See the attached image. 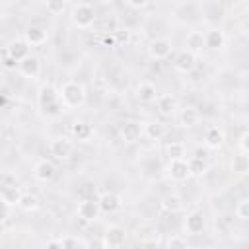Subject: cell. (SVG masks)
Returning a JSON list of instances; mask_svg holds the SVG:
<instances>
[{"mask_svg":"<svg viewBox=\"0 0 249 249\" xmlns=\"http://www.w3.org/2000/svg\"><path fill=\"white\" fill-rule=\"evenodd\" d=\"M173 51V43L167 37H156L148 43V54L154 60H165Z\"/></svg>","mask_w":249,"mask_h":249,"instance_id":"3957f363","label":"cell"},{"mask_svg":"<svg viewBox=\"0 0 249 249\" xmlns=\"http://www.w3.org/2000/svg\"><path fill=\"white\" fill-rule=\"evenodd\" d=\"M58 93H60V103H62V107H66V109L82 107L84 101H86V88H84V84H80V82H76V80L64 82V84L58 88Z\"/></svg>","mask_w":249,"mask_h":249,"instance_id":"6da1fadb","label":"cell"},{"mask_svg":"<svg viewBox=\"0 0 249 249\" xmlns=\"http://www.w3.org/2000/svg\"><path fill=\"white\" fill-rule=\"evenodd\" d=\"M119 134L124 142H136L142 136V124L136 121H124L119 126Z\"/></svg>","mask_w":249,"mask_h":249,"instance_id":"2e32d148","label":"cell"},{"mask_svg":"<svg viewBox=\"0 0 249 249\" xmlns=\"http://www.w3.org/2000/svg\"><path fill=\"white\" fill-rule=\"evenodd\" d=\"M37 101H39L41 107H47V105L58 103L60 101V93H58V89L51 82H47V84H41L39 86V89H37Z\"/></svg>","mask_w":249,"mask_h":249,"instance_id":"8fae6325","label":"cell"},{"mask_svg":"<svg viewBox=\"0 0 249 249\" xmlns=\"http://www.w3.org/2000/svg\"><path fill=\"white\" fill-rule=\"evenodd\" d=\"M156 105H158V111L161 115H171L177 109V97L173 93H163L156 99Z\"/></svg>","mask_w":249,"mask_h":249,"instance_id":"d4e9b609","label":"cell"},{"mask_svg":"<svg viewBox=\"0 0 249 249\" xmlns=\"http://www.w3.org/2000/svg\"><path fill=\"white\" fill-rule=\"evenodd\" d=\"M226 142V136H224V130L218 128V126H210L206 132H204V146L210 148V150H218L222 148Z\"/></svg>","mask_w":249,"mask_h":249,"instance_id":"d6986e66","label":"cell"},{"mask_svg":"<svg viewBox=\"0 0 249 249\" xmlns=\"http://www.w3.org/2000/svg\"><path fill=\"white\" fill-rule=\"evenodd\" d=\"M195 66H196V54L189 53L187 49L181 51V53L175 56V60H173V68H175L177 72H181V74H189V72H193Z\"/></svg>","mask_w":249,"mask_h":249,"instance_id":"5bb4252c","label":"cell"},{"mask_svg":"<svg viewBox=\"0 0 249 249\" xmlns=\"http://www.w3.org/2000/svg\"><path fill=\"white\" fill-rule=\"evenodd\" d=\"M239 148H241V152L249 154V130L241 134V138H239Z\"/></svg>","mask_w":249,"mask_h":249,"instance_id":"f35d334b","label":"cell"},{"mask_svg":"<svg viewBox=\"0 0 249 249\" xmlns=\"http://www.w3.org/2000/svg\"><path fill=\"white\" fill-rule=\"evenodd\" d=\"M70 19L78 29H88L95 21V10L88 2H78L70 10Z\"/></svg>","mask_w":249,"mask_h":249,"instance_id":"7a4b0ae2","label":"cell"},{"mask_svg":"<svg viewBox=\"0 0 249 249\" xmlns=\"http://www.w3.org/2000/svg\"><path fill=\"white\" fill-rule=\"evenodd\" d=\"M76 214H78V218L84 220V222H93V220H97V216L101 214L99 202L93 200V198H84V200L78 202Z\"/></svg>","mask_w":249,"mask_h":249,"instance_id":"8992f818","label":"cell"},{"mask_svg":"<svg viewBox=\"0 0 249 249\" xmlns=\"http://www.w3.org/2000/svg\"><path fill=\"white\" fill-rule=\"evenodd\" d=\"M138 249H160V245H158L156 239L148 237V239H142V241H140V247H138Z\"/></svg>","mask_w":249,"mask_h":249,"instance_id":"74e56055","label":"cell"},{"mask_svg":"<svg viewBox=\"0 0 249 249\" xmlns=\"http://www.w3.org/2000/svg\"><path fill=\"white\" fill-rule=\"evenodd\" d=\"M198 121H200V113H198L196 107L185 105V107L181 109V113H179V123H181L185 128H191V126L198 124Z\"/></svg>","mask_w":249,"mask_h":249,"instance_id":"7402d4cb","label":"cell"},{"mask_svg":"<svg viewBox=\"0 0 249 249\" xmlns=\"http://www.w3.org/2000/svg\"><path fill=\"white\" fill-rule=\"evenodd\" d=\"M247 21H249V10H247Z\"/></svg>","mask_w":249,"mask_h":249,"instance_id":"60d3db41","label":"cell"},{"mask_svg":"<svg viewBox=\"0 0 249 249\" xmlns=\"http://www.w3.org/2000/svg\"><path fill=\"white\" fill-rule=\"evenodd\" d=\"M230 169L237 175H245L249 173V154L241 152V154H235L230 161Z\"/></svg>","mask_w":249,"mask_h":249,"instance_id":"484cf974","label":"cell"},{"mask_svg":"<svg viewBox=\"0 0 249 249\" xmlns=\"http://www.w3.org/2000/svg\"><path fill=\"white\" fill-rule=\"evenodd\" d=\"M64 10H66V2H62V0H51V2H47V12H51L53 16H58Z\"/></svg>","mask_w":249,"mask_h":249,"instance_id":"1f68e13d","label":"cell"},{"mask_svg":"<svg viewBox=\"0 0 249 249\" xmlns=\"http://www.w3.org/2000/svg\"><path fill=\"white\" fill-rule=\"evenodd\" d=\"M126 6H128V8H132V10H142V8L150 6V2H148V0H128V2H126Z\"/></svg>","mask_w":249,"mask_h":249,"instance_id":"8d00e7d4","label":"cell"},{"mask_svg":"<svg viewBox=\"0 0 249 249\" xmlns=\"http://www.w3.org/2000/svg\"><path fill=\"white\" fill-rule=\"evenodd\" d=\"M97 202H99L101 212H105V214H113L123 206V198L117 193H111V191H103L97 196Z\"/></svg>","mask_w":249,"mask_h":249,"instance_id":"30bf717a","label":"cell"},{"mask_svg":"<svg viewBox=\"0 0 249 249\" xmlns=\"http://www.w3.org/2000/svg\"><path fill=\"white\" fill-rule=\"evenodd\" d=\"M45 249H66V247H64L62 239H49L45 243Z\"/></svg>","mask_w":249,"mask_h":249,"instance_id":"ab89813d","label":"cell"},{"mask_svg":"<svg viewBox=\"0 0 249 249\" xmlns=\"http://www.w3.org/2000/svg\"><path fill=\"white\" fill-rule=\"evenodd\" d=\"M183 228H185V233H189V235H200L206 230V216L200 210H193L187 214Z\"/></svg>","mask_w":249,"mask_h":249,"instance_id":"277c9868","label":"cell"},{"mask_svg":"<svg viewBox=\"0 0 249 249\" xmlns=\"http://www.w3.org/2000/svg\"><path fill=\"white\" fill-rule=\"evenodd\" d=\"M70 134H72L76 140L86 142V140H89V138H91L93 128H91L86 121H74V123L70 124Z\"/></svg>","mask_w":249,"mask_h":249,"instance_id":"603a6c76","label":"cell"},{"mask_svg":"<svg viewBox=\"0 0 249 249\" xmlns=\"http://www.w3.org/2000/svg\"><path fill=\"white\" fill-rule=\"evenodd\" d=\"M165 152H167V158H169V160H187V148H185V144L179 142V140L169 142L167 148H165Z\"/></svg>","mask_w":249,"mask_h":249,"instance_id":"f1b7e54d","label":"cell"},{"mask_svg":"<svg viewBox=\"0 0 249 249\" xmlns=\"http://www.w3.org/2000/svg\"><path fill=\"white\" fill-rule=\"evenodd\" d=\"M56 175V165L51 160H39L33 167V177L39 183H51Z\"/></svg>","mask_w":249,"mask_h":249,"instance_id":"9c48e42d","label":"cell"},{"mask_svg":"<svg viewBox=\"0 0 249 249\" xmlns=\"http://www.w3.org/2000/svg\"><path fill=\"white\" fill-rule=\"evenodd\" d=\"M41 109L47 117H58L62 113V103L58 101V103H53V105H47V107H41Z\"/></svg>","mask_w":249,"mask_h":249,"instance_id":"836d02e7","label":"cell"},{"mask_svg":"<svg viewBox=\"0 0 249 249\" xmlns=\"http://www.w3.org/2000/svg\"><path fill=\"white\" fill-rule=\"evenodd\" d=\"M134 95L142 103H152V101H156L160 97L158 95V89H156V86L152 82H140L136 86V89H134Z\"/></svg>","mask_w":249,"mask_h":249,"instance_id":"e0dca14e","label":"cell"},{"mask_svg":"<svg viewBox=\"0 0 249 249\" xmlns=\"http://www.w3.org/2000/svg\"><path fill=\"white\" fill-rule=\"evenodd\" d=\"M86 249H109V247L103 237H91V239H88Z\"/></svg>","mask_w":249,"mask_h":249,"instance_id":"e575fe53","label":"cell"},{"mask_svg":"<svg viewBox=\"0 0 249 249\" xmlns=\"http://www.w3.org/2000/svg\"><path fill=\"white\" fill-rule=\"evenodd\" d=\"M2 187H16V175L14 173H2Z\"/></svg>","mask_w":249,"mask_h":249,"instance_id":"d590c367","label":"cell"},{"mask_svg":"<svg viewBox=\"0 0 249 249\" xmlns=\"http://www.w3.org/2000/svg\"><path fill=\"white\" fill-rule=\"evenodd\" d=\"M23 39L27 41L29 47H39V45L47 43L49 31H47L43 25H29V27L23 31Z\"/></svg>","mask_w":249,"mask_h":249,"instance_id":"4fadbf2b","label":"cell"},{"mask_svg":"<svg viewBox=\"0 0 249 249\" xmlns=\"http://www.w3.org/2000/svg\"><path fill=\"white\" fill-rule=\"evenodd\" d=\"M14 62H21V60H25L31 53H29V45H27V41L25 39H14V41H10L8 43V47H6V51H4Z\"/></svg>","mask_w":249,"mask_h":249,"instance_id":"ba28073f","label":"cell"},{"mask_svg":"<svg viewBox=\"0 0 249 249\" xmlns=\"http://www.w3.org/2000/svg\"><path fill=\"white\" fill-rule=\"evenodd\" d=\"M167 175L171 181L175 183H183L191 177V171H189V161L187 160H169L167 163Z\"/></svg>","mask_w":249,"mask_h":249,"instance_id":"52a82bcc","label":"cell"},{"mask_svg":"<svg viewBox=\"0 0 249 249\" xmlns=\"http://www.w3.org/2000/svg\"><path fill=\"white\" fill-rule=\"evenodd\" d=\"M103 239H105L109 249H119L126 241V230L119 224H111V226H107V230L103 233Z\"/></svg>","mask_w":249,"mask_h":249,"instance_id":"5b68a950","label":"cell"},{"mask_svg":"<svg viewBox=\"0 0 249 249\" xmlns=\"http://www.w3.org/2000/svg\"><path fill=\"white\" fill-rule=\"evenodd\" d=\"M235 214H237V218H241V220H249V198H243V200L237 202Z\"/></svg>","mask_w":249,"mask_h":249,"instance_id":"d6a6232c","label":"cell"},{"mask_svg":"<svg viewBox=\"0 0 249 249\" xmlns=\"http://www.w3.org/2000/svg\"><path fill=\"white\" fill-rule=\"evenodd\" d=\"M142 134L148 140H161L165 134V124L161 121H148L142 124Z\"/></svg>","mask_w":249,"mask_h":249,"instance_id":"44dd1931","label":"cell"},{"mask_svg":"<svg viewBox=\"0 0 249 249\" xmlns=\"http://www.w3.org/2000/svg\"><path fill=\"white\" fill-rule=\"evenodd\" d=\"M185 47H187L189 53L198 54V53L206 47V43H204V33H202V31H189L187 37H185Z\"/></svg>","mask_w":249,"mask_h":249,"instance_id":"ffe728a7","label":"cell"},{"mask_svg":"<svg viewBox=\"0 0 249 249\" xmlns=\"http://www.w3.org/2000/svg\"><path fill=\"white\" fill-rule=\"evenodd\" d=\"M161 208L165 210V212H169V214H177V212H181L183 210V198L177 195V193H167L163 198H161Z\"/></svg>","mask_w":249,"mask_h":249,"instance_id":"cb8c5ba5","label":"cell"},{"mask_svg":"<svg viewBox=\"0 0 249 249\" xmlns=\"http://www.w3.org/2000/svg\"><path fill=\"white\" fill-rule=\"evenodd\" d=\"M18 206H19L23 212H33V210L39 208V198H37L35 195H31V193H23Z\"/></svg>","mask_w":249,"mask_h":249,"instance_id":"f546056e","label":"cell"},{"mask_svg":"<svg viewBox=\"0 0 249 249\" xmlns=\"http://www.w3.org/2000/svg\"><path fill=\"white\" fill-rule=\"evenodd\" d=\"M49 150H51V154H53L56 160H68V158L72 156V152H74V146H72V142H70L68 138L58 136V138H54V140L49 144Z\"/></svg>","mask_w":249,"mask_h":249,"instance_id":"7c38bea8","label":"cell"},{"mask_svg":"<svg viewBox=\"0 0 249 249\" xmlns=\"http://www.w3.org/2000/svg\"><path fill=\"white\" fill-rule=\"evenodd\" d=\"M167 249H189L187 245V239L181 237V235H171L167 239Z\"/></svg>","mask_w":249,"mask_h":249,"instance_id":"4dcf8cb0","label":"cell"},{"mask_svg":"<svg viewBox=\"0 0 249 249\" xmlns=\"http://www.w3.org/2000/svg\"><path fill=\"white\" fill-rule=\"evenodd\" d=\"M18 70H19V74L25 76V78H31V80L39 78V74H41V60H39V56L29 54L25 60H21V62L18 64Z\"/></svg>","mask_w":249,"mask_h":249,"instance_id":"9a60e30c","label":"cell"},{"mask_svg":"<svg viewBox=\"0 0 249 249\" xmlns=\"http://www.w3.org/2000/svg\"><path fill=\"white\" fill-rule=\"evenodd\" d=\"M189 161V171H191V177H202L206 171H208V161L204 158H187Z\"/></svg>","mask_w":249,"mask_h":249,"instance_id":"83f0119b","label":"cell"},{"mask_svg":"<svg viewBox=\"0 0 249 249\" xmlns=\"http://www.w3.org/2000/svg\"><path fill=\"white\" fill-rule=\"evenodd\" d=\"M21 195H23V193L19 191V187H2V202H4V206H6V208L18 206Z\"/></svg>","mask_w":249,"mask_h":249,"instance_id":"4316f807","label":"cell"},{"mask_svg":"<svg viewBox=\"0 0 249 249\" xmlns=\"http://www.w3.org/2000/svg\"><path fill=\"white\" fill-rule=\"evenodd\" d=\"M204 43L208 49H222L226 45V33L220 27H210L204 31Z\"/></svg>","mask_w":249,"mask_h":249,"instance_id":"ac0fdd59","label":"cell"}]
</instances>
